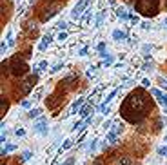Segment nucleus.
Here are the masks:
<instances>
[{"label":"nucleus","instance_id":"nucleus-11","mask_svg":"<svg viewBox=\"0 0 167 165\" xmlns=\"http://www.w3.org/2000/svg\"><path fill=\"white\" fill-rule=\"evenodd\" d=\"M116 16L122 18V20H125V18H129V13L125 11L124 8H118V9H116Z\"/></svg>","mask_w":167,"mask_h":165},{"label":"nucleus","instance_id":"nucleus-9","mask_svg":"<svg viewBox=\"0 0 167 165\" xmlns=\"http://www.w3.org/2000/svg\"><path fill=\"white\" fill-rule=\"evenodd\" d=\"M35 131L36 133H45V118H40V122L35 125Z\"/></svg>","mask_w":167,"mask_h":165},{"label":"nucleus","instance_id":"nucleus-22","mask_svg":"<svg viewBox=\"0 0 167 165\" xmlns=\"http://www.w3.org/2000/svg\"><path fill=\"white\" fill-rule=\"evenodd\" d=\"M129 20L133 24H138V15H129Z\"/></svg>","mask_w":167,"mask_h":165},{"label":"nucleus","instance_id":"nucleus-26","mask_svg":"<svg viewBox=\"0 0 167 165\" xmlns=\"http://www.w3.org/2000/svg\"><path fill=\"white\" fill-rule=\"evenodd\" d=\"M65 27H67V24H65V22H58V29H65Z\"/></svg>","mask_w":167,"mask_h":165},{"label":"nucleus","instance_id":"nucleus-20","mask_svg":"<svg viewBox=\"0 0 167 165\" xmlns=\"http://www.w3.org/2000/svg\"><path fill=\"white\" fill-rule=\"evenodd\" d=\"M104 16H105V13L102 11V13H100V16L96 18V27H100V25H102V20H104Z\"/></svg>","mask_w":167,"mask_h":165},{"label":"nucleus","instance_id":"nucleus-31","mask_svg":"<svg viewBox=\"0 0 167 165\" xmlns=\"http://www.w3.org/2000/svg\"><path fill=\"white\" fill-rule=\"evenodd\" d=\"M29 105H31L29 100H24V102H22V107H29Z\"/></svg>","mask_w":167,"mask_h":165},{"label":"nucleus","instance_id":"nucleus-7","mask_svg":"<svg viewBox=\"0 0 167 165\" xmlns=\"http://www.w3.org/2000/svg\"><path fill=\"white\" fill-rule=\"evenodd\" d=\"M151 94L155 96V98H158V102H160L164 107H167V94H164L160 89H151Z\"/></svg>","mask_w":167,"mask_h":165},{"label":"nucleus","instance_id":"nucleus-3","mask_svg":"<svg viewBox=\"0 0 167 165\" xmlns=\"http://www.w3.org/2000/svg\"><path fill=\"white\" fill-rule=\"evenodd\" d=\"M27 71H29V67H27V64H25L24 58H13L11 60L9 73L13 74V76H24Z\"/></svg>","mask_w":167,"mask_h":165},{"label":"nucleus","instance_id":"nucleus-30","mask_svg":"<svg viewBox=\"0 0 167 165\" xmlns=\"http://www.w3.org/2000/svg\"><path fill=\"white\" fill-rule=\"evenodd\" d=\"M87 54V47H84V49H80V56H85Z\"/></svg>","mask_w":167,"mask_h":165},{"label":"nucleus","instance_id":"nucleus-28","mask_svg":"<svg viewBox=\"0 0 167 165\" xmlns=\"http://www.w3.org/2000/svg\"><path fill=\"white\" fill-rule=\"evenodd\" d=\"M15 134H16V136H24V134H25V131H24V129H16V133H15Z\"/></svg>","mask_w":167,"mask_h":165},{"label":"nucleus","instance_id":"nucleus-25","mask_svg":"<svg viewBox=\"0 0 167 165\" xmlns=\"http://www.w3.org/2000/svg\"><path fill=\"white\" fill-rule=\"evenodd\" d=\"M5 49H8V42H2V45H0V51H2V54L5 53Z\"/></svg>","mask_w":167,"mask_h":165},{"label":"nucleus","instance_id":"nucleus-32","mask_svg":"<svg viewBox=\"0 0 167 165\" xmlns=\"http://www.w3.org/2000/svg\"><path fill=\"white\" fill-rule=\"evenodd\" d=\"M62 67H64V65H60V64H58V65L55 67V69H51V73H56V71H60V69H62Z\"/></svg>","mask_w":167,"mask_h":165},{"label":"nucleus","instance_id":"nucleus-17","mask_svg":"<svg viewBox=\"0 0 167 165\" xmlns=\"http://www.w3.org/2000/svg\"><path fill=\"white\" fill-rule=\"evenodd\" d=\"M71 145H73V142H71V140H65V142H64V145L60 147V153H64V151H67V149L71 147Z\"/></svg>","mask_w":167,"mask_h":165},{"label":"nucleus","instance_id":"nucleus-14","mask_svg":"<svg viewBox=\"0 0 167 165\" xmlns=\"http://www.w3.org/2000/svg\"><path fill=\"white\" fill-rule=\"evenodd\" d=\"M82 104H84V98H76L75 102H73V113H75V111H78V109L82 107Z\"/></svg>","mask_w":167,"mask_h":165},{"label":"nucleus","instance_id":"nucleus-10","mask_svg":"<svg viewBox=\"0 0 167 165\" xmlns=\"http://www.w3.org/2000/svg\"><path fill=\"white\" fill-rule=\"evenodd\" d=\"M51 42H53V38H51V35H47V36H45V38L42 40V44L38 45V49H40V51H44V49H45V47H47Z\"/></svg>","mask_w":167,"mask_h":165},{"label":"nucleus","instance_id":"nucleus-5","mask_svg":"<svg viewBox=\"0 0 167 165\" xmlns=\"http://www.w3.org/2000/svg\"><path fill=\"white\" fill-rule=\"evenodd\" d=\"M89 4H91V0H78V4L75 6V9L71 11V16L75 18V20L76 18H82V13H84V9L87 8Z\"/></svg>","mask_w":167,"mask_h":165},{"label":"nucleus","instance_id":"nucleus-33","mask_svg":"<svg viewBox=\"0 0 167 165\" xmlns=\"http://www.w3.org/2000/svg\"><path fill=\"white\" fill-rule=\"evenodd\" d=\"M93 74H95V67H91V69L87 71V76H93Z\"/></svg>","mask_w":167,"mask_h":165},{"label":"nucleus","instance_id":"nucleus-6","mask_svg":"<svg viewBox=\"0 0 167 165\" xmlns=\"http://www.w3.org/2000/svg\"><path fill=\"white\" fill-rule=\"evenodd\" d=\"M58 9H60V4H55V6H49V8H45L44 13H42V16H40V20H42V22L49 20L51 16H55L56 13H58Z\"/></svg>","mask_w":167,"mask_h":165},{"label":"nucleus","instance_id":"nucleus-24","mask_svg":"<svg viewBox=\"0 0 167 165\" xmlns=\"http://www.w3.org/2000/svg\"><path fill=\"white\" fill-rule=\"evenodd\" d=\"M29 158H31V153H29V151H25V153L22 154V160L25 162V160H29Z\"/></svg>","mask_w":167,"mask_h":165},{"label":"nucleus","instance_id":"nucleus-13","mask_svg":"<svg viewBox=\"0 0 167 165\" xmlns=\"http://www.w3.org/2000/svg\"><path fill=\"white\" fill-rule=\"evenodd\" d=\"M8 109H9V102H8V98H4L2 96V105H0V111H2V116L8 113Z\"/></svg>","mask_w":167,"mask_h":165},{"label":"nucleus","instance_id":"nucleus-35","mask_svg":"<svg viewBox=\"0 0 167 165\" xmlns=\"http://www.w3.org/2000/svg\"><path fill=\"white\" fill-rule=\"evenodd\" d=\"M111 62H113V56H107V60H105V65H109Z\"/></svg>","mask_w":167,"mask_h":165},{"label":"nucleus","instance_id":"nucleus-15","mask_svg":"<svg viewBox=\"0 0 167 165\" xmlns=\"http://www.w3.org/2000/svg\"><path fill=\"white\" fill-rule=\"evenodd\" d=\"M113 38H115V40H124V38H125V33H124V31H118V29H116L115 33H113Z\"/></svg>","mask_w":167,"mask_h":165},{"label":"nucleus","instance_id":"nucleus-27","mask_svg":"<svg viewBox=\"0 0 167 165\" xmlns=\"http://www.w3.org/2000/svg\"><path fill=\"white\" fill-rule=\"evenodd\" d=\"M142 85H144V87H149V85H151V82H149V78H144V82H142Z\"/></svg>","mask_w":167,"mask_h":165},{"label":"nucleus","instance_id":"nucleus-4","mask_svg":"<svg viewBox=\"0 0 167 165\" xmlns=\"http://www.w3.org/2000/svg\"><path fill=\"white\" fill-rule=\"evenodd\" d=\"M35 84H36V74H33V76H27L22 84H20V87H18V94L20 96H24V94H29L31 91H33V87H35Z\"/></svg>","mask_w":167,"mask_h":165},{"label":"nucleus","instance_id":"nucleus-12","mask_svg":"<svg viewBox=\"0 0 167 165\" xmlns=\"http://www.w3.org/2000/svg\"><path fill=\"white\" fill-rule=\"evenodd\" d=\"M116 165H133V160L129 156H120V160H118Z\"/></svg>","mask_w":167,"mask_h":165},{"label":"nucleus","instance_id":"nucleus-1","mask_svg":"<svg viewBox=\"0 0 167 165\" xmlns=\"http://www.w3.org/2000/svg\"><path fill=\"white\" fill-rule=\"evenodd\" d=\"M153 109V100L144 89H135L120 107V114L131 123H140Z\"/></svg>","mask_w":167,"mask_h":165},{"label":"nucleus","instance_id":"nucleus-18","mask_svg":"<svg viewBox=\"0 0 167 165\" xmlns=\"http://www.w3.org/2000/svg\"><path fill=\"white\" fill-rule=\"evenodd\" d=\"M40 113H42V111H40V109H33V111H29V118H38V116H40Z\"/></svg>","mask_w":167,"mask_h":165},{"label":"nucleus","instance_id":"nucleus-36","mask_svg":"<svg viewBox=\"0 0 167 165\" xmlns=\"http://www.w3.org/2000/svg\"><path fill=\"white\" fill-rule=\"evenodd\" d=\"M165 8H167V0H165Z\"/></svg>","mask_w":167,"mask_h":165},{"label":"nucleus","instance_id":"nucleus-34","mask_svg":"<svg viewBox=\"0 0 167 165\" xmlns=\"http://www.w3.org/2000/svg\"><path fill=\"white\" fill-rule=\"evenodd\" d=\"M111 123H113V122H105V123H104V129H109V127H111Z\"/></svg>","mask_w":167,"mask_h":165},{"label":"nucleus","instance_id":"nucleus-21","mask_svg":"<svg viewBox=\"0 0 167 165\" xmlns=\"http://www.w3.org/2000/svg\"><path fill=\"white\" fill-rule=\"evenodd\" d=\"M65 38H67V33H65V31H62V33L58 35V42H64Z\"/></svg>","mask_w":167,"mask_h":165},{"label":"nucleus","instance_id":"nucleus-19","mask_svg":"<svg viewBox=\"0 0 167 165\" xmlns=\"http://www.w3.org/2000/svg\"><path fill=\"white\" fill-rule=\"evenodd\" d=\"M11 151H15V145H13V143H9L5 149H2V156H8V153H11Z\"/></svg>","mask_w":167,"mask_h":165},{"label":"nucleus","instance_id":"nucleus-29","mask_svg":"<svg viewBox=\"0 0 167 165\" xmlns=\"http://www.w3.org/2000/svg\"><path fill=\"white\" fill-rule=\"evenodd\" d=\"M91 165H105V163H104V160H95Z\"/></svg>","mask_w":167,"mask_h":165},{"label":"nucleus","instance_id":"nucleus-8","mask_svg":"<svg viewBox=\"0 0 167 165\" xmlns=\"http://www.w3.org/2000/svg\"><path fill=\"white\" fill-rule=\"evenodd\" d=\"M80 114H82L84 118L91 116V114H93V105H85V107H82V109H80Z\"/></svg>","mask_w":167,"mask_h":165},{"label":"nucleus","instance_id":"nucleus-2","mask_svg":"<svg viewBox=\"0 0 167 165\" xmlns=\"http://www.w3.org/2000/svg\"><path fill=\"white\" fill-rule=\"evenodd\" d=\"M158 4L160 0H136L135 9L144 16H155L158 13Z\"/></svg>","mask_w":167,"mask_h":165},{"label":"nucleus","instance_id":"nucleus-23","mask_svg":"<svg viewBox=\"0 0 167 165\" xmlns=\"http://www.w3.org/2000/svg\"><path fill=\"white\" fill-rule=\"evenodd\" d=\"M158 154H162V156H167V147H160V149H158Z\"/></svg>","mask_w":167,"mask_h":165},{"label":"nucleus","instance_id":"nucleus-16","mask_svg":"<svg viewBox=\"0 0 167 165\" xmlns=\"http://www.w3.org/2000/svg\"><path fill=\"white\" fill-rule=\"evenodd\" d=\"M91 15H93V13H91V9H87V11H85V15L82 16V24H84V25H85V24H87L89 20H91Z\"/></svg>","mask_w":167,"mask_h":165}]
</instances>
